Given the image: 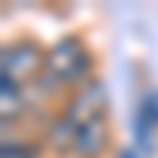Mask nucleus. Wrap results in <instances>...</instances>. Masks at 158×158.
Segmentation results:
<instances>
[{
	"label": "nucleus",
	"instance_id": "obj_4",
	"mask_svg": "<svg viewBox=\"0 0 158 158\" xmlns=\"http://www.w3.org/2000/svg\"><path fill=\"white\" fill-rule=\"evenodd\" d=\"M108 123L104 120H95V123H89V127H79V133H76V155L79 158H98L104 149H108Z\"/></svg>",
	"mask_w": 158,
	"mask_h": 158
},
{
	"label": "nucleus",
	"instance_id": "obj_9",
	"mask_svg": "<svg viewBox=\"0 0 158 158\" xmlns=\"http://www.w3.org/2000/svg\"><path fill=\"white\" fill-rule=\"evenodd\" d=\"M117 158H139V155H136L133 149H123V152H120V155H117Z\"/></svg>",
	"mask_w": 158,
	"mask_h": 158
},
{
	"label": "nucleus",
	"instance_id": "obj_2",
	"mask_svg": "<svg viewBox=\"0 0 158 158\" xmlns=\"http://www.w3.org/2000/svg\"><path fill=\"white\" fill-rule=\"evenodd\" d=\"M44 67H48V51L32 38H19V41L6 44L0 54V76L13 79L16 85L35 82L44 73Z\"/></svg>",
	"mask_w": 158,
	"mask_h": 158
},
{
	"label": "nucleus",
	"instance_id": "obj_5",
	"mask_svg": "<svg viewBox=\"0 0 158 158\" xmlns=\"http://www.w3.org/2000/svg\"><path fill=\"white\" fill-rule=\"evenodd\" d=\"M76 133H79V127L70 120L67 114H60L57 120H51L48 127V146L54 149V152H73L76 149Z\"/></svg>",
	"mask_w": 158,
	"mask_h": 158
},
{
	"label": "nucleus",
	"instance_id": "obj_8",
	"mask_svg": "<svg viewBox=\"0 0 158 158\" xmlns=\"http://www.w3.org/2000/svg\"><path fill=\"white\" fill-rule=\"evenodd\" d=\"M146 98H149V108H152V117H155V123H158V89H155V92H149Z\"/></svg>",
	"mask_w": 158,
	"mask_h": 158
},
{
	"label": "nucleus",
	"instance_id": "obj_3",
	"mask_svg": "<svg viewBox=\"0 0 158 158\" xmlns=\"http://www.w3.org/2000/svg\"><path fill=\"white\" fill-rule=\"evenodd\" d=\"M104 111H108V89H104L101 79L89 76L82 85H76V92L67 101V114L76 127H89L95 120H104Z\"/></svg>",
	"mask_w": 158,
	"mask_h": 158
},
{
	"label": "nucleus",
	"instance_id": "obj_6",
	"mask_svg": "<svg viewBox=\"0 0 158 158\" xmlns=\"http://www.w3.org/2000/svg\"><path fill=\"white\" fill-rule=\"evenodd\" d=\"M0 101H3V108H0L3 123H10V117H19V111H22V95H19V85L13 82V79H3V76H0Z\"/></svg>",
	"mask_w": 158,
	"mask_h": 158
},
{
	"label": "nucleus",
	"instance_id": "obj_1",
	"mask_svg": "<svg viewBox=\"0 0 158 158\" xmlns=\"http://www.w3.org/2000/svg\"><path fill=\"white\" fill-rule=\"evenodd\" d=\"M92 70V54L82 44V38L67 35L48 51V67L44 79L51 85H82Z\"/></svg>",
	"mask_w": 158,
	"mask_h": 158
},
{
	"label": "nucleus",
	"instance_id": "obj_7",
	"mask_svg": "<svg viewBox=\"0 0 158 158\" xmlns=\"http://www.w3.org/2000/svg\"><path fill=\"white\" fill-rule=\"evenodd\" d=\"M0 158H38V149L29 146V142H3Z\"/></svg>",
	"mask_w": 158,
	"mask_h": 158
}]
</instances>
